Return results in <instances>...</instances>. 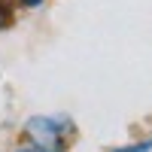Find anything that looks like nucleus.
<instances>
[{"instance_id":"3","label":"nucleus","mask_w":152,"mask_h":152,"mask_svg":"<svg viewBox=\"0 0 152 152\" xmlns=\"http://www.w3.org/2000/svg\"><path fill=\"white\" fill-rule=\"evenodd\" d=\"M6 24V6H3V0H0V28Z\"/></svg>"},{"instance_id":"5","label":"nucleus","mask_w":152,"mask_h":152,"mask_svg":"<svg viewBox=\"0 0 152 152\" xmlns=\"http://www.w3.org/2000/svg\"><path fill=\"white\" fill-rule=\"evenodd\" d=\"M18 152H43V149H34V146H31V149H18Z\"/></svg>"},{"instance_id":"4","label":"nucleus","mask_w":152,"mask_h":152,"mask_svg":"<svg viewBox=\"0 0 152 152\" xmlns=\"http://www.w3.org/2000/svg\"><path fill=\"white\" fill-rule=\"evenodd\" d=\"M21 3H24V6H31V9H34V6H40V3H43V0H21Z\"/></svg>"},{"instance_id":"2","label":"nucleus","mask_w":152,"mask_h":152,"mask_svg":"<svg viewBox=\"0 0 152 152\" xmlns=\"http://www.w3.org/2000/svg\"><path fill=\"white\" fill-rule=\"evenodd\" d=\"M113 152H152V140H143V143H131V146H122V149H113Z\"/></svg>"},{"instance_id":"1","label":"nucleus","mask_w":152,"mask_h":152,"mask_svg":"<svg viewBox=\"0 0 152 152\" xmlns=\"http://www.w3.org/2000/svg\"><path fill=\"white\" fill-rule=\"evenodd\" d=\"M73 131L76 128L67 116H34L24 122V134L31 137V146L43 152H61L70 143Z\"/></svg>"}]
</instances>
